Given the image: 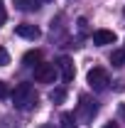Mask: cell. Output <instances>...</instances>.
I'll list each match as a JSON object with an SVG mask.
<instances>
[{"label":"cell","instance_id":"obj_12","mask_svg":"<svg viewBox=\"0 0 125 128\" xmlns=\"http://www.w3.org/2000/svg\"><path fill=\"white\" fill-rule=\"evenodd\" d=\"M49 98H52L54 104H64V98H66V89H54V91H49Z\"/></svg>","mask_w":125,"mask_h":128},{"label":"cell","instance_id":"obj_6","mask_svg":"<svg viewBox=\"0 0 125 128\" xmlns=\"http://www.w3.org/2000/svg\"><path fill=\"white\" fill-rule=\"evenodd\" d=\"M115 32L113 30H96L93 32V44H98V47H103V44H115Z\"/></svg>","mask_w":125,"mask_h":128},{"label":"cell","instance_id":"obj_8","mask_svg":"<svg viewBox=\"0 0 125 128\" xmlns=\"http://www.w3.org/2000/svg\"><path fill=\"white\" fill-rule=\"evenodd\" d=\"M22 64H27V66H37V64H42V52H39V49H30V52H25Z\"/></svg>","mask_w":125,"mask_h":128},{"label":"cell","instance_id":"obj_5","mask_svg":"<svg viewBox=\"0 0 125 128\" xmlns=\"http://www.w3.org/2000/svg\"><path fill=\"white\" fill-rule=\"evenodd\" d=\"M57 69L62 72V79L69 84V81H74V76H76V69H74V62L69 59V57H62L59 62H57Z\"/></svg>","mask_w":125,"mask_h":128},{"label":"cell","instance_id":"obj_17","mask_svg":"<svg viewBox=\"0 0 125 128\" xmlns=\"http://www.w3.org/2000/svg\"><path fill=\"white\" fill-rule=\"evenodd\" d=\"M44 128H49V126H44Z\"/></svg>","mask_w":125,"mask_h":128},{"label":"cell","instance_id":"obj_19","mask_svg":"<svg viewBox=\"0 0 125 128\" xmlns=\"http://www.w3.org/2000/svg\"><path fill=\"white\" fill-rule=\"evenodd\" d=\"M123 49H125V47H123Z\"/></svg>","mask_w":125,"mask_h":128},{"label":"cell","instance_id":"obj_7","mask_svg":"<svg viewBox=\"0 0 125 128\" xmlns=\"http://www.w3.org/2000/svg\"><path fill=\"white\" fill-rule=\"evenodd\" d=\"M15 32L20 34V37H25V40H37L42 32H39V27L37 25H30V22H25V25H17Z\"/></svg>","mask_w":125,"mask_h":128},{"label":"cell","instance_id":"obj_1","mask_svg":"<svg viewBox=\"0 0 125 128\" xmlns=\"http://www.w3.org/2000/svg\"><path fill=\"white\" fill-rule=\"evenodd\" d=\"M10 96H12V104H15V108H20V111H32V108H37V104H39V96H37V91H34V86L32 84H17L15 91H10Z\"/></svg>","mask_w":125,"mask_h":128},{"label":"cell","instance_id":"obj_3","mask_svg":"<svg viewBox=\"0 0 125 128\" xmlns=\"http://www.w3.org/2000/svg\"><path fill=\"white\" fill-rule=\"evenodd\" d=\"M98 113V104H96L91 96H81L78 98V108H76V118H81L83 123H88V121H93V116Z\"/></svg>","mask_w":125,"mask_h":128},{"label":"cell","instance_id":"obj_14","mask_svg":"<svg viewBox=\"0 0 125 128\" xmlns=\"http://www.w3.org/2000/svg\"><path fill=\"white\" fill-rule=\"evenodd\" d=\"M10 96V89H7V84L5 81H0V98H7Z\"/></svg>","mask_w":125,"mask_h":128},{"label":"cell","instance_id":"obj_2","mask_svg":"<svg viewBox=\"0 0 125 128\" xmlns=\"http://www.w3.org/2000/svg\"><path fill=\"white\" fill-rule=\"evenodd\" d=\"M86 79H88V86H91L93 91H106L110 86V76H108V72H106L103 66H93Z\"/></svg>","mask_w":125,"mask_h":128},{"label":"cell","instance_id":"obj_13","mask_svg":"<svg viewBox=\"0 0 125 128\" xmlns=\"http://www.w3.org/2000/svg\"><path fill=\"white\" fill-rule=\"evenodd\" d=\"M7 62H10V54H7V49L0 47V66H5Z\"/></svg>","mask_w":125,"mask_h":128},{"label":"cell","instance_id":"obj_11","mask_svg":"<svg viewBox=\"0 0 125 128\" xmlns=\"http://www.w3.org/2000/svg\"><path fill=\"white\" fill-rule=\"evenodd\" d=\"M59 123H62V128H76V116L74 113H62Z\"/></svg>","mask_w":125,"mask_h":128},{"label":"cell","instance_id":"obj_10","mask_svg":"<svg viewBox=\"0 0 125 128\" xmlns=\"http://www.w3.org/2000/svg\"><path fill=\"white\" fill-rule=\"evenodd\" d=\"M110 64L113 66H125V49H113V54H110Z\"/></svg>","mask_w":125,"mask_h":128},{"label":"cell","instance_id":"obj_9","mask_svg":"<svg viewBox=\"0 0 125 128\" xmlns=\"http://www.w3.org/2000/svg\"><path fill=\"white\" fill-rule=\"evenodd\" d=\"M42 2H47V0H15V5L20 8V10H25V12L39 10V8H42Z\"/></svg>","mask_w":125,"mask_h":128},{"label":"cell","instance_id":"obj_4","mask_svg":"<svg viewBox=\"0 0 125 128\" xmlns=\"http://www.w3.org/2000/svg\"><path fill=\"white\" fill-rule=\"evenodd\" d=\"M34 79L39 81V84H54L57 79V64H37L34 66Z\"/></svg>","mask_w":125,"mask_h":128},{"label":"cell","instance_id":"obj_15","mask_svg":"<svg viewBox=\"0 0 125 128\" xmlns=\"http://www.w3.org/2000/svg\"><path fill=\"white\" fill-rule=\"evenodd\" d=\"M5 20H7V12H5V5L0 2V27L5 25Z\"/></svg>","mask_w":125,"mask_h":128},{"label":"cell","instance_id":"obj_16","mask_svg":"<svg viewBox=\"0 0 125 128\" xmlns=\"http://www.w3.org/2000/svg\"><path fill=\"white\" fill-rule=\"evenodd\" d=\"M103 128H118V123H106Z\"/></svg>","mask_w":125,"mask_h":128},{"label":"cell","instance_id":"obj_18","mask_svg":"<svg viewBox=\"0 0 125 128\" xmlns=\"http://www.w3.org/2000/svg\"><path fill=\"white\" fill-rule=\"evenodd\" d=\"M123 12H125V10H123Z\"/></svg>","mask_w":125,"mask_h":128}]
</instances>
